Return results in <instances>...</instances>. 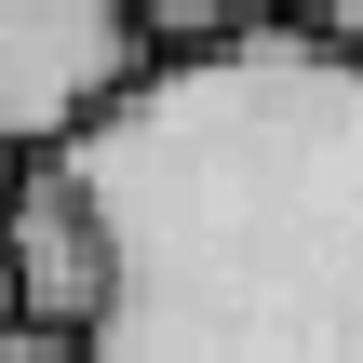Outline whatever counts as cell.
I'll return each mask as SVG.
<instances>
[{
  "label": "cell",
  "instance_id": "6da1fadb",
  "mask_svg": "<svg viewBox=\"0 0 363 363\" xmlns=\"http://www.w3.org/2000/svg\"><path fill=\"white\" fill-rule=\"evenodd\" d=\"M54 162L121 256L94 363H363V67L337 40L148 67Z\"/></svg>",
  "mask_w": 363,
  "mask_h": 363
},
{
  "label": "cell",
  "instance_id": "7a4b0ae2",
  "mask_svg": "<svg viewBox=\"0 0 363 363\" xmlns=\"http://www.w3.org/2000/svg\"><path fill=\"white\" fill-rule=\"evenodd\" d=\"M148 67L162 54L135 27V0H0V148L13 162L81 148Z\"/></svg>",
  "mask_w": 363,
  "mask_h": 363
},
{
  "label": "cell",
  "instance_id": "3957f363",
  "mask_svg": "<svg viewBox=\"0 0 363 363\" xmlns=\"http://www.w3.org/2000/svg\"><path fill=\"white\" fill-rule=\"evenodd\" d=\"M0 256H13V310H40V323H108V283H121V256H108V216H94V189L67 175V162H27V189H13V216H0Z\"/></svg>",
  "mask_w": 363,
  "mask_h": 363
},
{
  "label": "cell",
  "instance_id": "277c9868",
  "mask_svg": "<svg viewBox=\"0 0 363 363\" xmlns=\"http://www.w3.org/2000/svg\"><path fill=\"white\" fill-rule=\"evenodd\" d=\"M135 27H148V54H162V67H189V54L269 40V27H296V13H283V0H135Z\"/></svg>",
  "mask_w": 363,
  "mask_h": 363
},
{
  "label": "cell",
  "instance_id": "5b68a950",
  "mask_svg": "<svg viewBox=\"0 0 363 363\" xmlns=\"http://www.w3.org/2000/svg\"><path fill=\"white\" fill-rule=\"evenodd\" d=\"M0 363H94V337H81V323H40V310H13V323H0Z\"/></svg>",
  "mask_w": 363,
  "mask_h": 363
},
{
  "label": "cell",
  "instance_id": "8992f818",
  "mask_svg": "<svg viewBox=\"0 0 363 363\" xmlns=\"http://www.w3.org/2000/svg\"><path fill=\"white\" fill-rule=\"evenodd\" d=\"M283 13H296L310 40H337V54H350V67H363V0H283Z\"/></svg>",
  "mask_w": 363,
  "mask_h": 363
},
{
  "label": "cell",
  "instance_id": "52a82bcc",
  "mask_svg": "<svg viewBox=\"0 0 363 363\" xmlns=\"http://www.w3.org/2000/svg\"><path fill=\"white\" fill-rule=\"evenodd\" d=\"M13 189H27V162H13V148H0V216H13Z\"/></svg>",
  "mask_w": 363,
  "mask_h": 363
},
{
  "label": "cell",
  "instance_id": "ba28073f",
  "mask_svg": "<svg viewBox=\"0 0 363 363\" xmlns=\"http://www.w3.org/2000/svg\"><path fill=\"white\" fill-rule=\"evenodd\" d=\"M0 323H13V256H0Z\"/></svg>",
  "mask_w": 363,
  "mask_h": 363
}]
</instances>
